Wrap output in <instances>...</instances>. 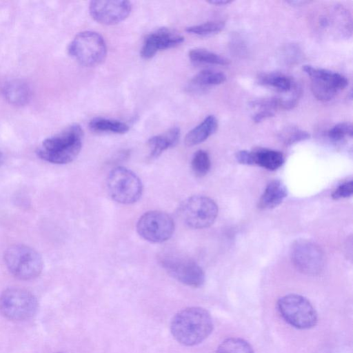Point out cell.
<instances>
[{"label": "cell", "instance_id": "cell-1", "mask_svg": "<svg viewBox=\"0 0 353 353\" xmlns=\"http://www.w3.org/2000/svg\"><path fill=\"white\" fill-rule=\"evenodd\" d=\"M213 322L210 313L200 307H189L172 319L170 332L179 343L193 346L201 343L212 332Z\"/></svg>", "mask_w": 353, "mask_h": 353}, {"label": "cell", "instance_id": "cell-2", "mask_svg": "<svg viewBox=\"0 0 353 353\" xmlns=\"http://www.w3.org/2000/svg\"><path fill=\"white\" fill-rule=\"evenodd\" d=\"M83 131L72 124L60 132L46 139L37 150L38 157L49 163L65 164L72 161L82 148Z\"/></svg>", "mask_w": 353, "mask_h": 353}, {"label": "cell", "instance_id": "cell-3", "mask_svg": "<svg viewBox=\"0 0 353 353\" xmlns=\"http://www.w3.org/2000/svg\"><path fill=\"white\" fill-rule=\"evenodd\" d=\"M4 261L14 277L24 281L39 276L43 267L40 254L32 248L21 244L9 247L5 252Z\"/></svg>", "mask_w": 353, "mask_h": 353}, {"label": "cell", "instance_id": "cell-4", "mask_svg": "<svg viewBox=\"0 0 353 353\" xmlns=\"http://www.w3.org/2000/svg\"><path fill=\"white\" fill-rule=\"evenodd\" d=\"M68 54L79 64L92 67L101 63L107 54L103 37L93 31L78 33L70 43Z\"/></svg>", "mask_w": 353, "mask_h": 353}, {"label": "cell", "instance_id": "cell-5", "mask_svg": "<svg viewBox=\"0 0 353 353\" xmlns=\"http://www.w3.org/2000/svg\"><path fill=\"white\" fill-rule=\"evenodd\" d=\"M38 309L36 296L27 290L10 288L0 294V314L11 321H25L32 318Z\"/></svg>", "mask_w": 353, "mask_h": 353}, {"label": "cell", "instance_id": "cell-6", "mask_svg": "<svg viewBox=\"0 0 353 353\" xmlns=\"http://www.w3.org/2000/svg\"><path fill=\"white\" fill-rule=\"evenodd\" d=\"M277 308L282 318L292 326L299 329H309L317 322V313L313 305L305 297L290 294L281 297Z\"/></svg>", "mask_w": 353, "mask_h": 353}, {"label": "cell", "instance_id": "cell-7", "mask_svg": "<svg viewBox=\"0 0 353 353\" xmlns=\"http://www.w3.org/2000/svg\"><path fill=\"white\" fill-rule=\"evenodd\" d=\"M107 188L112 199L122 204L137 202L143 192V184L138 176L123 167L111 170L107 179Z\"/></svg>", "mask_w": 353, "mask_h": 353}, {"label": "cell", "instance_id": "cell-8", "mask_svg": "<svg viewBox=\"0 0 353 353\" xmlns=\"http://www.w3.org/2000/svg\"><path fill=\"white\" fill-rule=\"evenodd\" d=\"M179 214L188 227L194 229L205 228L214 222L218 214V206L208 196H192L181 203Z\"/></svg>", "mask_w": 353, "mask_h": 353}, {"label": "cell", "instance_id": "cell-9", "mask_svg": "<svg viewBox=\"0 0 353 353\" xmlns=\"http://www.w3.org/2000/svg\"><path fill=\"white\" fill-rule=\"evenodd\" d=\"M163 268L178 281L193 288H199L205 282L202 268L192 259L174 253H163L159 256Z\"/></svg>", "mask_w": 353, "mask_h": 353}, {"label": "cell", "instance_id": "cell-10", "mask_svg": "<svg viewBox=\"0 0 353 353\" xmlns=\"http://www.w3.org/2000/svg\"><path fill=\"white\" fill-rule=\"evenodd\" d=\"M302 69L310 77L311 90L318 100L330 101L348 85L347 78L338 72L310 65Z\"/></svg>", "mask_w": 353, "mask_h": 353}, {"label": "cell", "instance_id": "cell-11", "mask_svg": "<svg viewBox=\"0 0 353 353\" xmlns=\"http://www.w3.org/2000/svg\"><path fill=\"white\" fill-rule=\"evenodd\" d=\"M138 234L152 243H162L168 240L174 231V222L167 213L152 210L144 213L137 223Z\"/></svg>", "mask_w": 353, "mask_h": 353}, {"label": "cell", "instance_id": "cell-12", "mask_svg": "<svg viewBox=\"0 0 353 353\" xmlns=\"http://www.w3.org/2000/svg\"><path fill=\"white\" fill-rule=\"evenodd\" d=\"M291 259L294 265L301 272L316 275L324 267V254L321 248L307 240H298L291 247Z\"/></svg>", "mask_w": 353, "mask_h": 353}, {"label": "cell", "instance_id": "cell-13", "mask_svg": "<svg viewBox=\"0 0 353 353\" xmlns=\"http://www.w3.org/2000/svg\"><path fill=\"white\" fill-rule=\"evenodd\" d=\"M131 10L132 4L128 1H92L89 5V12L93 19L108 26L123 21Z\"/></svg>", "mask_w": 353, "mask_h": 353}, {"label": "cell", "instance_id": "cell-14", "mask_svg": "<svg viewBox=\"0 0 353 353\" xmlns=\"http://www.w3.org/2000/svg\"><path fill=\"white\" fill-rule=\"evenodd\" d=\"M184 41L183 36L167 28H160L149 34L144 39L141 50V56L144 59L153 57L161 50L171 48L180 45Z\"/></svg>", "mask_w": 353, "mask_h": 353}, {"label": "cell", "instance_id": "cell-15", "mask_svg": "<svg viewBox=\"0 0 353 353\" xmlns=\"http://www.w3.org/2000/svg\"><path fill=\"white\" fill-rule=\"evenodd\" d=\"M0 92L7 101L14 105H23L31 97L30 86L20 79L5 81L0 87Z\"/></svg>", "mask_w": 353, "mask_h": 353}, {"label": "cell", "instance_id": "cell-16", "mask_svg": "<svg viewBox=\"0 0 353 353\" xmlns=\"http://www.w3.org/2000/svg\"><path fill=\"white\" fill-rule=\"evenodd\" d=\"M217 128L216 118L213 115H209L186 134L185 144L190 147L199 144L214 134Z\"/></svg>", "mask_w": 353, "mask_h": 353}, {"label": "cell", "instance_id": "cell-17", "mask_svg": "<svg viewBox=\"0 0 353 353\" xmlns=\"http://www.w3.org/2000/svg\"><path fill=\"white\" fill-rule=\"evenodd\" d=\"M180 137V130L177 127L170 129L163 134L156 135L149 139L148 143L150 149V157L160 156L167 149L174 146Z\"/></svg>", "mask_w": 353, "mask_h": 353}, {"label": "cell", "instance_id": "cell-18", "mask_svg": "<svg viewBox=\"0 0 353 353\" xmlns=\"http://www.w3.org/2000/svg\"><path fill=\"white\" fill-rule=\"evenodd\" d=\"M287 194V188L281 181H272L267 185L259 200V208L262 209L275 208L282 203Z\"/></svg>", "mask_w": 353, "mask_h": 353}, {"label": "cell", "instance_id": "cell-19", "mask_svg": "<svg viewBox=\"0 0 353 353\" xmlns=\"http://www.w3.org/2000/svg\"><path fill=\"white\" fill-rule=\"evenodd\" d=\"M253 163L269 170H276L284 163V157L279 151L258 148L252 151Z\"/></svg>", "mask_w": 353, "mask_h": 353}, {"label": "cell", "instance_id": "cell-20", "mask_svg": "<svg viewBox=\"0 0 353 353\" xmlns=\"http://www.w3.org/2000/svg\"><path fill=\"white\" fill-rule=\"evenodd\" d=\"M259 83L275 88L280 92H289L293 88L292 79L279 72L263 73L258 77Z\"/></svg>", "mask_w": 353, "mask_h": 353}, {"label": "cell", "instance_id": "cell-21", "mask_svg": "<svg viewBox=\"0 0 353 353\" xmlns=\"http://www.w3.org/2000/svg\"><path fill=\"white\" fill-rule=\"evenodd\" d=\"M89 128L95 132H110L116 134H123L129 130V126L120 121L97 117L89 123Z\"/></svg>", "mask_w": 353, "mask_h": 353}, {"label": "cell", "instance_id": "cell-22", "mask_svg": "<svg viewBox=\"0 0 353 353\" xmlns=\"http://www.w3.org/2000/svg\"><path fill=\"white\" fill-rule=\"evenodd\" d=\"M188 56L190 59L195 63L221 65H228L230 63L228 59L202 48L192 49L189 51Z\"/></svg>", "mask_w": 353, "mask_h": 353}, {"label": "cell", "instance_id": "cell-23", "mask_svg": "<svg viewBox=\"0 0 353 353\" xmlns=\"http://www.w3.org/2000/svg\"><path fill=\"white\" fill-rule=\"evenodd\" d=\"M215 353H254L252 346L241 338H229L217 347Z\"/></svg>", "mask_w": 353, "mask_h": 353}, {"label": "cell", "instance_id": "cell-24", "mask_svg": "<svg viewBox=\"0 0 353 353\" xmlns=\"http://www.w3.org/2000/svg\"><path fill=\"white\" fill-rule=\"evenodd\" d=\"M226 76L218 71L203 70L198 72L192 79V83L199 86L214 85L223 83Z\"/></svg>", "mask_w": 353, "mask_h": 353}, {"label": "cell", "instance_id": "cell-25", "mask_svg": "<svg viewBox=\"0 0 353 353\" xmlns=\"http://www.w3.org/2000/svg\"><path fill=\"white\" fill-rule=\"evenodd\" d=\"M224 26L225 23L223 21H212L189 26L185 29V31L196 35L206 36L221 31Z\"/></svg>", "mask_w": 353, "mask_h": 353}, {"label": "cell", "instance_id": "cell-26", "mask_svg": "<svg viewBox=\"0 0 353 353\" xmlns=\"http://www.w3.org/2000/svg\"><path fill=\"white\" fill-rule=\"evenodd\" d=\"M191 165L196 175L199 176L205 175L210 170L211 165L208 152L202 150L196 151L192 157Z\"/></svg>", "mask_w": 353, "mask_h": 353}, {"label": "cell", "instance_id": "cell-27", "mask_svg": "<svg viewBox=\"0 0 353 353\" xmlns=\"http://www.w3.org/2000/svg\"><path fill=\"white\" fill-rule=\"evenodd\" d=\"M310 137L307 132L296 127H287L280 133L281 140L287 145L307 139Z\"/></svg>", "mask_w": 353, "mask_h": 353}, {"label": "cell", "instance_id": "cell-28", "mask_svg": "<svg viewBox=\"0 0 353 353\" xmlns=\"http://www.w3.org/2000/svg\"><path fill=\"white\" fill-rule=\"evenodd\" d=\"M353 135L352 125L348 122L339 123L332 128L328 132V137L334 141H339L346 137Z\"/></svg>", "mask_w": 353, "mask_h": 353}, {"label": "cell", "instance_id": "cell-29", "mask_svg": "<svg viewBox=\"0 0 353 353\" xmlns=\"http://www.w3.org/2000/svg\"><path fill=\"white\" fill-rule=\"evenodd\" d=\"M353 192V183L352 181L341 184L333 192L332 196L334 199L347 198L352 196Z\"/></svg>", "mask_w": 353, "mask_h": 353}, {"label": "cell", "instance_id": "cell-30", "mask_svg": "<svg viewBox=\"0 0 353 353\" xmlns=\"http://www.w3.org/2000/svg\"><path fill=\"white\" fill-rule=\"evenodd\" d=\"M236 160L242 164L245 165H252L253 163V157L252 151L248 150H241L236 152Z\"/></svg>", "mask_w": 353, "mask_h": 353}, {"label": "cell", "instance_id": "cell-31", "mask_svg": "<svg viewBox=\"0 0 353 353\" xmlns=\"http://www.w3.org/2000/svg\"><path fill=\"white\" fill-rule=\"evenodd\" d=\"M274 116V113L272 110H263L261 112L256 113L253 117V120L256 123H259L263 119Z\"/></svg>", "mask_w": 353, "mask_h": 353}, {"label": "cell", "instance_id": "cell-32", "mask_svg": "<svg viewBox=\"0 0 353 353\" xmlns=\"http://www.w3.org/2000/svg\"><path fill=\"white\" fill-rule=\"evenodd\" d=\"M232 2V1H229V0H212V1H208L209 3H211L213 5H217V6L227 5Z\"/></svg>", "mask_w": 353, "mask_h": 353}, {"label": "cell", "instance_id": "cell-33", "mask_svg": "<svg viewBox=\"0 0 353 353\" xmlns=\"http://www.w3.org/2000/svg\"><path fill=\"white\" fill-rule=\"evenodd\" d=\"M3 154L0 152V165L3 163Z\"/></svg>", "mask_w": 353, "mask_h": 353}]
</instances>
